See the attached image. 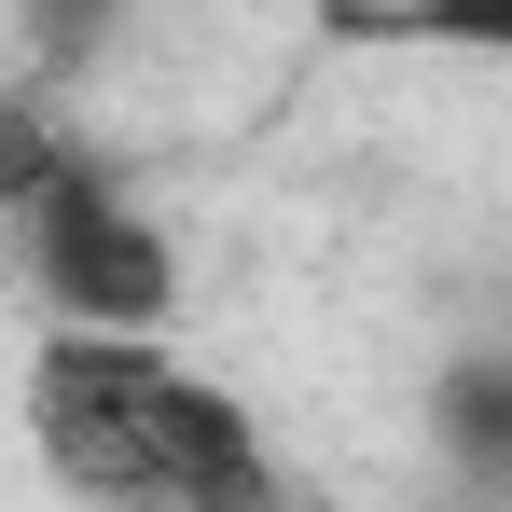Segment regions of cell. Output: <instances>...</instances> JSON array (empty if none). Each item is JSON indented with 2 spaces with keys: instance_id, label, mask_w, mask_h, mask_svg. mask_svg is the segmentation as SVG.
<instances>
[{
  "instance_id": "cell-3",
  "label": "cell",
  "mask_w": 512,
  "mask_h": 512,
  "mask_svg": "<svg viewBox=\"0 0 512 512\" xmlns=\"http://www.w3.org/2000/svg\"><path fill=\"white\" fill-rule=\"evenodd\" d=\"M319 42H360V56H485L512 70V0H305Z\"/></svg>"
},
{
  "instance_id": "cell-5",
  "label": "cell",
  "mask_w": 512,
  "mask_h": 512,
  "mask_svg": "<svg viewBox=\"0 0 512 512\" xmlns=\"http://www.w3.org/2000/svg\"><path fill=\"white\" fill-rule=\"evenodd\" d=\"M14 28H28V84L56 97L70 70L111 56V28H125V0H14Z\"/></svg>"
},
{
  "instance_id": "cell-1",
  "label": "cell",
  "mask_w": 512,
  "mask_h": 512,
  "mask_svg": "<svg viewBox=\"0 0 512 512\" xmlns=\"http://www.w3.org/2000/svg\"><path fill=\"white\" fill-rule=\"evenodd\" d=\"M28 457L84 512H305L277 429L167 333H28Z\"/></svg>"
},
{
  "instance_id": "cell-4",
  "label": "cell",
  "mask_w": 512,
  "mask_h": 512,
  "mask_svg": "<svg viewBox=\"0 0 512 512\" xmlns=\"http://www.w3.org/2000/svg\"><path fill=\"white\" fill-rule=\"evenodd\" d=\"M443 471L471 485L485 512H512V346H471V360H443Z\"/></svg>"
},
{
  "instance_id": "cell-2",
  "label": "cell",
  "mask_w": 512,
  "mask_h": 512,
  "mask_svg": "<svg viewBox=\"0 0 512 512\" xmlns=\"http://www.w3.org/2000/svg\"><path fill=\"white\" fill-rule=\"evenodd\" d=\"M0 222H14V277L56 333H167L180 319V250L125 194V167L70 139V97L42 84L0 111Z\"/></svg>"
}]
</instances>
